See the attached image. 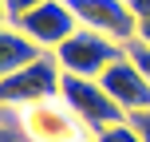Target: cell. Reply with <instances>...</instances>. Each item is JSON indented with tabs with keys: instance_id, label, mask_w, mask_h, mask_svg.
<instances>
[{
	"instance_id": "cell-1",
	"label": "cell",
	"mask_w": 150,
	"mask_h": 142,
	"mask_svg": "<svg viewBox=\"0 0 150 142\" xmlns=\"http://www.w3.org/2000/svg\"><path fill=\"white\" fill-rule=\"evenodd\" d=\"M59 83H63L59 63H55V55L44 52L36 63H28V67L0 79V111H24L32 103L59 99Z\"/></svg>"
},
{
	"instance_id": "cell-2",
	"label": "cell",
	"mask_w": 150,
	"mask_h": 142,
	"mask_svg": "<svg viewBox=\"0 0 150 142\" xmlns=\"http://www.w3.org/2000/svg\"><path fill=\"white\" fill-rule=\"evenodd\" d=\"M55 63H59L63 75H83V79H99L111 63H119L127 55V47L107 40L103 32H91V28H79L75 36H67L59 47H55Z\"/></svg>"
},
{
	"instance_id": "cell-3",
	"label": "cell",
	"mask_w": 150,
	"mask_h": 142,
	"mask_svg": "<svg viewBox=\"0 0 150 142\" xmlns=\"http://www.w3.org/2000/svg\"><path fill=\"white\" fill-rule=\"evenodd\" d=\"M59 99L67 103V111L91 130V134H99V130H107V126L127 122V111H122V107L103 91V83H99V79L63 75V83H59Z\"/></svg>"
},
{
	"instance_id": "cell-4",
	"label": "cell",
	"mask_w": 150,
	"mask_h": 142,
	"mask_svg": "<svg viewBox=\"0 0 150 142\" xmlns=\"http://www.w3.org/2000/svg\"><path fill=\"white\" fill-rule=\"evenodd\" d=\"M20 134L28 142H91L87 126L67 111L63 99H47V103H32L20 111Z\"/></svg>"
},
{
	"instance_id": "cell-5",
	"label": "cell",
	"mask_w": 150,
	"mask_h": 142,
	"mask_svg": "<svg viewBox=\"0 0 150 142\" xmlns=\"http://www.w3.org/2000/svg\"><path fill=\"white\" fill-rule=\"evenodd\" d=\"M67 8L75 12L79 28L103 32L107 40H115L122 47L138 40V16L130 12L127 0H67Z\"/></svg>"
},
{
	"instance_id": "cell-6",
	"label": "cell",
	"mask_w": 150,
	"mask_h": 142,
	"mask_svg": "<svg viewBox=\"0 0 150 142\" xmlns=\"http://www.w3.org/2000/svg\"><path fill=\"white\" fill-rule=\"evenodd\" d=\"M12 28H20L24 36H28L32 44H40L44 52H55L67 36L79 32V20H75V12L67 8V0H44V4L28 8L24 16H16Z\"/></svg>"
},
{
	"instance_id": "cell-7",
	"label": "cell",
	"mask_w": 150,
	"mask_h": 142,
	"mask_svg": "<svg viewBox=\"0 0 150 142\" xmlns=\"http://www.w3.org/2000/svg\"><path fill=\"white\" fill-rule=\"evenodd\" d=\"M99 83H103V91L127 111V119L138 114V111H150V79L134 67L130 55H122L119 63H111V67L99 75Z\"/></svg>"
},
{
	"instance_id": "cell-8",
	"label": "cell",
	"mask_w": 150,
	"mask_h": 142,
	"mask_svg": "<svg viewBox=\"0 0 150 142\" xmlns=\"http://www.w3.org/2000/svg\"><path fill=\"white\" fill-rule=\"evenodd\" d=\"M40 55H44V47L32 44L20 28H12V24L0 28V79L12 75V71H20V67H28V63H36Z\"/></svg>"
},
{
	"instance_id": "cell-9",
	"label": "cell",
	"mask_w": 150,
	"mask_h": 142,
	"mask_svg": "<svg viewBox=\"0 0 150 142\" xmlns=\"http://www.w3.org/2000/svg\"><path fill=\"white\" fill-rule=\"evenodd\" d=\"M91 142H142V138H138V130L130 126V119H127V122H119V126L99 130V134L91 138Z\"/></svg>"
},
{
	"instance_id": "cell-10",
	"label": "cell",
	"mask_w": 150,
	"mask_h": 142,
	"mask_svg": "<svg viewBox=\"0 0 150 142\" xmlns=\"http://www.w3.org/2000/svg\"><path fill=\"white\" fill-rule=\"evenodd\" d=\"M130 126L138 130V138L150 142V111H138V114H130Z\"/></svg>"
},
{
	"instance_id": "cell-11",
	"label": "cell",
	"mask_w": 150,
	"mask_h": 142,
	"mask_svg": "<svg viewBox=\"0 0 150 142\" xmlns=\"http://www.w3.org/2000/svg\"><path fill=\"white\" fill-rule=\"evenodd\" d=\"M4 4H8V24H12L16 16H24V12H28V8L44 4V0H4Z\"/></svg>"
},
{
	"instance_id": "cell-12",
	"label": "cell",
	"mask_w": 150,
	"mask_h": 142,
	"mask_svg": "<svg viewBox=\"0 0 150 142\" xmlns=\"http://www.w3.org/2000/svg\"><path fill=\"white\" fill-rule=\"evenodd\" d=\"M127 4H130V12H134L138 20H146V16H150V0H127Z\"/></svg>"
},
{
	"instance_id": "cell-13",
	"label": "cell",
	"mask_w": 150,
	"mask_h": 142,
	"mask_svg": "<svg viewBox=\"0 0 150 142\" xmlns=\"http://www.w3.org/2000/svg\"><path fill=\"white\" fill-rule=\"evenodd\" d=\"M138 44L150 47V16H146V20H138Z\"/></svg>"
},
{
	"instance_id": "cell-14",
	"label": "cell",
	"mask_w": 150,
	"mask_h": 142,
	"mask_svg": "<svg viewBox=\"0 0 150 142\" xmlns=\"http://www.w3.org/2000/svg\"><path fill=\"white\" fill-rule=\"evenodd\" d=\"M0 142H16V134H12L8 126H0Z\"/></svg>"
},
{
	"instance_id": "cell-15",
	"label": "cell",
	"mask_w": 150,
	"mask_h": 142,
	"mask_svg": "<svg viewBox=\"0 0 150 142\" xmlns=\"http://www.w3.org/2000/svg\"><path fill=\"white\" fill-rule=\"evenodd\" d=\"M4 24H8V4L0 0V28H4Z\"/></svg>"
}]
</instances>
